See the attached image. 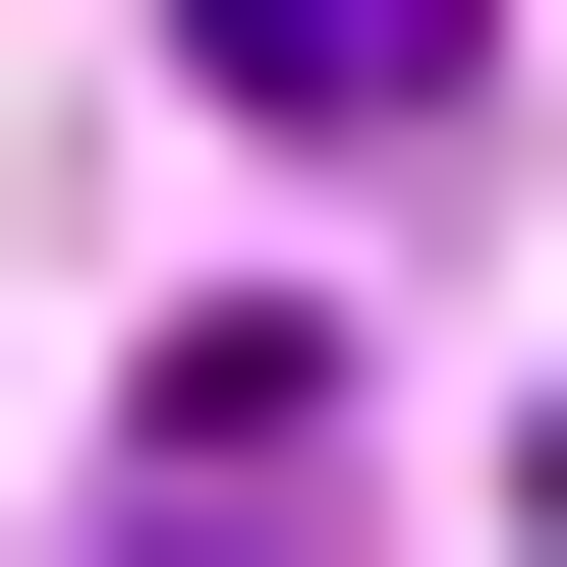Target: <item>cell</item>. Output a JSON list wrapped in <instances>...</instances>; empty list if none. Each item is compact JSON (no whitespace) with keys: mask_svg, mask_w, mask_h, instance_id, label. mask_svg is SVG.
<instances>
[{"mask_svg":"<svg viewBox=\"0 0 567 567\" xmlns=\"http://www.w3.org/2000/svg\"><path fill=\"white\" fill-rule=\"evenodd\" d=\"M511 511H567V454H511Z\"/></svg>","mask_w":567,"mask_h":567,"instance_id":"7a4b0ae2","label":"cell"},{"mask_svg":"<svg viewBox=\"0 0 567 567\" xmlns=\"http://www.w3.org/2000/svg\"><path fill=\"white\" fill-rule=\"evenodd\" d=\"M171 58H227V114H284V171H398V114H454V58H511V0H171Z\"/></svg>","mask_w":567,"mask_h":567,"instance_id":"6da1fadb","label":"cell"}]
</instances>
